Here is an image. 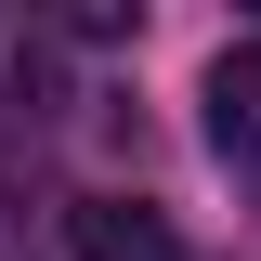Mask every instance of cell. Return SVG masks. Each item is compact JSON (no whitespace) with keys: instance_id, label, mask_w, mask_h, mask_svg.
<instances>
[{"instance_id":"1","label":"cell","mask_w":261,"mask_h":261,"mask_svg":"<svg viewBox=\"0 0 261 261\" xmlns=\"http://www.w3.org/2000/svg\"><path fill=\"white\" fill-rule=\"evenodd\" d=\"M79 261H183V235L144 196H79Z\"/></svg>"},{"instance_id":"2","label":"cell","mask_w":261,"mask_h":261,"mask_svg":"<svg viewBox=\"0 0 261 261\" xmlns=\"http://www.w3.org/2000/svg\"><path fill=\"white\" fill-rule=\"evenodd\" d=\"M209 144L222 157H261V39H235L209 65Z\"/></svg>"}]
</instances>
